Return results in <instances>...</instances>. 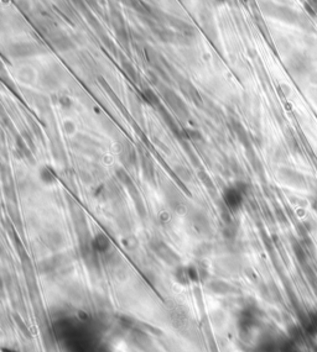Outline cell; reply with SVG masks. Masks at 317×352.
I'll return each instance as SVG.
<instances>
[{
	"instance_id": "8992f818",
	"label": "cell",
	"mask_w": 317,
	"mask_h": 352,
	"mask_svg": "<svg viewBox=\"0 0 317 352\" xmlns=\"http://www.w3.org/2000/svg\"><path fill=\"white\" fill-rule=\"evenodd\" d=\"M154 249H155V251H156V254L158 255V256H160L161 259L165 260L166 262H174V261L177 260L176 255H175L174 252L165 245V244L156 243L154 245Z\"/></svg>"
},
{
	"instance_id": "6da1fadb",
	"label": "cell",
	"mask_w": 317,
	"mask_h": 352,
	"mask_svg": "<svg viewBox=\"0 0 317 352\" xmlns=\"http://www.w3.org/2000/svg\"><path fill=\"white\" fill-rule=\"evenodd\" d=\"M247 193V184L238 182L233 187L227 188L223 193V204L229 211H237L243 205L244 194Z\"/></svg>"
},
{
	"instance_id": "3957f363",
	"label": "cell",
	"mask_w": 317,
	"mask_h": 352,
	"mask_svg": "<svg viewBox=\"0 0 317 352\" xmlns=\"http://www.w3.org/2000/svg\"><path fill=\"white\" fill-rule=\"evenodd\" d=\"M119 157L127 168H134L138 162V156L130 142H123L119 147Z\"/></svg>"
},
{
	"instance_id": "ba28073f",
	"label": "cell",
	"mask_w": 317,
	"mask_h": 352,
	"mask_svg": "<svg viewBox=\"0 0 317 352\" xmlns=\"http://www.w3.org/2000/svg\"><path fill=\"white\" fill-rule=\"evenodd\" d=\"M93 245L97 251H106L109 247V240L104 233H98L96 236L95 241H93Z\"/></svg>"
},
{
	"instance_id": "5b68a950",
	"label": "cell",
	"mask_w": 317,
	"mask_h": 352,
	"mask_svg": "<svg viewBox=\"0 0 317 352\" xmlns=\"http://www.w3.org/2000/svg\"><path fill=\"white\" fill-rule=\"evenodd\" d=\"M141 167H143V173H144L145 178H146L147 181H150L154 183L155 182V169H154V165H152L151 160L149 158V156H146V155L141 156Z\"/></svg>"
},
{
	"instance_id": "52a82bcc",
	"label": "cell",
	"mask_w": 317,
	"mask_h": 352,
	"mask_svg": "<svg viewBox=\"0 0 317 352\" xmlns=\"http://www.w3.org/2000/svg\"><path fill=\"white\" fill-rule=\"evenodd\" d=\"M40 179L45 184H53L56 182V174L48 166H44L40 169Z\"/></svg>"
},
{
	"instance_id": "9c48e42d",
	"label": "cell",
	"mask_w": 317,
	"mask_h": 352,
	"mask_svg": "<svg viewBox=\"0 0 317 352\" xmlns=\"http://www.w3.org/2000/svg\"><path fill=\"white\" fill-rule=\"evenodd\" d=\"M175 174H176L182 182H191V179H192V173H191L189 168L185 167V166H176V167H175Z\"/></svg>"
},
{
	"instance_id": "277c9868",
	"label": "cell",
	"mask_w": 317,
	"mask_h": 352,
	"mask_svg": "<svg viewBox=\"0 0 317 352\" xmlns=\"http://www.w3.org/2000/svg\"><path fill=\"white\" fill-rule=\"evenodd\" d=\"M190 219L191 221H192L193 226H195L198 231L207 230L209 227L208 219H207L206 214L202 213L201 210H197V209H192V210H190Z\"/></svg>"
},
{
	"instance_id": "7a4b0ae2",
	"label": "cell",
	"mask_w": 317,
	"mask_h": 352,
	"mask_svg": "<svg viewBox=\"0 0 317 352\" xmlns=\"http://www.w3.org/2000/svg\"><path fill=\"white\" fill-rule=\"evenodd\" d=\"M164 194H165L166 203L169 204L171 209L176 213L184 214L185 211H187V203L185 200L184 195L180 193V190H177V188L173 184H166L165 190H164Z\"/></svg>"
}]
</instances>
